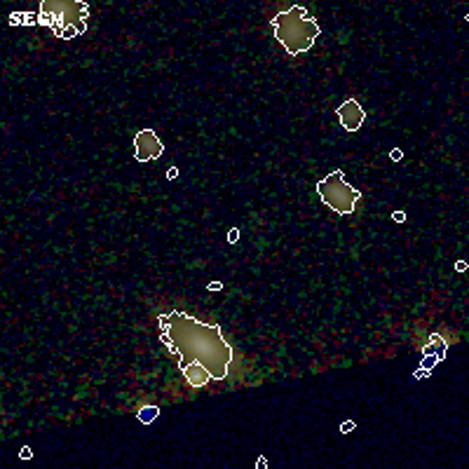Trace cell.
<instances>
[{
    "mask_svg": "<svg viewBox=\"0 0 469 469\" xmlns=\"http://www.w3.org/2000/svg\"><path fill=\"white\" fill-rule=\"evenodd\" d=\"M340 429H343V432H350V429H354V422H345Z\"/></svg>",
    "mask_w": 469,
    "mask_h": 469,
    "instance_id": "8",
    "label": "cell"
},
{
    "mask_svg": "<svg viewBox=\"0 0 469 469\" xmlns=\"http://www.w3.org/2000/svg\"><path fill=\"white\" fill-rule=\"evenodd\" d=\"M338 120L340 124H343V129L357 132V129H362L363 120H366V113H363L362 104H359L357 99H347L345 104L338 108Z\"/></svg>",
    "mask_w": 469,
    "mask_h": 469,
    "instance_id": "6",
    "label": "cell"
},
{
    "mask_svg": "<svg viewBox=\"0 0 469 469\" xmlns=\"http://www.w3.org/2000/svg\"><path fill=\"white\" fill-rule=\"evenodd\" d=\"M158 416H160L158 406H141V410L136 413V418H139L143 425H151V422H155V418Z\"/></svg>",
    "mask_w": 469,
    "mask_h": 469,
    "instance_id": "7",
    "label": "cell"
},
{
    "mask_svg": "<svg viewBox=\"0 0 469 469\" xmlns=\"http://www.w3.org/2000/svg\"><path fill=\"white\" fill-rule=\"evenodd\" d=\"M270 29H272L277 42L293 57L308 52L322 33L317 19L303 5H291L289 10L277 12L270 22Z\"/></svg>",
    "mask_w": 469,
    "mask_h": 469,
    "instance_id": "2",
    "label": "cell"
},
{
    "mask_svg": "<svg viewBox=\"0 0 469 469\" xmlns=\"http://www.w3.org/2000/svg\"><path fill=\"white\" fill-rule=\"evenodd\" d=\"M38 22L52 29L57 38L70 41L87 31L89 5L82 0H42Z\"/></svg>",
    "mask_w": 469,
    "mask_h": 469,
    "instance_id": "3",
    "label": "cell"
},
{
    "mask_svg": "<svg viewBox=\"0 0 469 469\" xmlns=\"http://www.w3.org/2000/svg\"><path fill=\"white\" fill-rule=\"evenodd\" d=\"M162 345L179 363V371L190 387H205L209 381H225L233 366V345L223 331L183 310L158 317Z\"/></svg>",
    "mask_w": 469,
    "mask_h": 469,
    "instance_id": "1",
    "label": "cell"
},
{
    "mask_svg": "<svg viewBox=\"0 0 469 469\" xmlns=\"http://www.w3.org/2000/svg\"><path fill=\"white\" fill-rule=\"evenodd\" d=\"M317 195L322 198V202L328 209H334L340 216L354 214V209H357L359 205V198H362V193H359L357 188H352L350 183H347L343 170L331 171L326 179H322V181L317 183Z\"/></svg>",
    "mask_w": 469,
    "mask_h": 469,
    "instance_id": "4",
    "label": "cell"
},
{
    "mask_svg": "<svg viewBox=\"0 0 469 469\" xmlns=\"http://www.w3.org/2000/svg\"><path fill=\"white\" fill-rule=\"evenodd\" d=\"M134 158L139 160V162H151V160L160 158L164 152L162 141H160V136L155 134L152 129H141L139 134L134 136Z\"/></svg>",
    "mask_w": 469,
    "mask_h": 469,
    "instance_id": "5",
    "label": "cell"
}]
</instances>
